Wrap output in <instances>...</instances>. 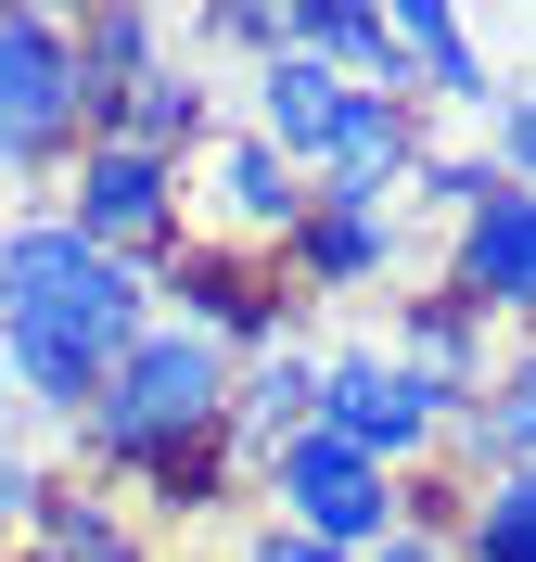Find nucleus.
I'll return each mask as SVG.
<instances>
[{
  "mask_svg": "<svg viewBox=\"0 0 536 562\" xmlns=\"http://www.w3.org/2000/svg\"><path fill=\"white\" fill-rule=\"evenodd\" d=\"M153 333V281L90 256L52 205H0V371L26 422H90V396L115 384V358Z\"/></svg>",
  "mask_w": 536,
  "mask_h": 562,
  "instance_id": "f257e3e1",
  "label": "nucleus"
},
{
  "mask_svg": "<svg viewBox=\"0 0 536 562\" xmlns=\"http://www.w3.org/2000/svg\"><path fill=\"white\" fill-rule=\"evenodd\" d=\"M230 384H243V358H217L205 333L153 319L141 346L115 358V384L90 396V422H77L65 448H77V473H90V486L141 498L167 460H192V448H217V435H230Z\"/></svg>",
  "mask_w": 536,
  "mask_h": 562,
  "instance_id": "f03ea898",
  "label": "nucleus"
},
{
  "mask_svg": "<svg viewBox=\"0 0 536 562\" xmlns=\"http://www.w3.org/2000/svg\"><path fill=\"white\" fill-rule=\"evenodd\" d=\"M90 154V90H77V13H0V192L52 205V179Z\"/></svg>",
  "mask_w": 536,
  "mask_h": 562,
  "instance_id": "7ed1b4c3",
  "label": "nucleus"
},
{
  "mask_svg": "<svg viewBox=\"0 0 536 562\" xmlns=\"http://www.w3.org/2000/svg\"><path fill=\"white\" fill-rule=\"evenodd\" d=\"M320 435H345L357 460H384L396 486H422L447 460V435H460V396L422 384L409 358H384L357 333V346H320Z\"/></svg>",
  "mask_w": 536,
  "mask_h": 562,
  "instance_id": "20e7f679",
  "label": "nucleus"
},
{
  "mask_svg": "<svg viewBox=\"0 0 536 562\" xmlns=\"http://www.w3.org/2000/svg\"><path fill=\"white\" fill-rule=\"evenodd\" d=\"M52 217H65L90 256H115V269H167L179 244H192V167H153V154H128V140H90L65 179H52Z\"/></svg>",
  "mask_w": 536,
  "mask_h": 562,
  "instance_id": "39448f33",
  "label": "nucleus"
},
{
  "mask_svg": "<svg viewBox=\"0 0 536 562\" xmlns=\"http://www.w3.org/2000/svg\"><path fill=\"white\" fill-rule=\"evenodd\" d=\"M255 498H269V525H294V537H320V550H384L396 525H409V486H396L384 460H357L345 435H294V448H269L255 460Z\"/></svg>",
  "mask_w": 536,
  "mask_h": 562,
  "instance_id": "423d86ee",
  "label": "nucleus"
},
{
  "mask_svg": "<svg viewBox=\"0 0 536 562\" xmlns=\"http://www.w3.org/2000/svg\"><path fill=\"white\" fill-rule=\"evenodd\" d=\"M153 319H179V333H205L217 358H269V346H294L307 333V307H294V281H282V256H230V244H192L153 269Z\"/></svg>",
  "mask_w": 536,
  "mask_h": 562,
  "instance_id": "0eeeda50",
  "label": "nucleus"
},
{
  "mask_svg": "<svg viewBox=\"0 0 536 562\" xmlns=\"http://www.w3.org/2000/svg\"><path fill=\"white\" fill-rule=\"evenodd\" d=\"M307 205H320V192H307V179H294L282 154L243 128V115L192 154V231H205V244H230V256H282L294 231H307Z\"/></svg>",
  "mask_w": 536,
  "mask_h": 562,
  "instance_id": "6e6552de",
  "label": "nucleus"
},
{
  "mask_svg": "<svg viewBox=\"0 0 536 562\" xmlns=\"http://www.w3.org/2000/svg\"><path fill=\"white\" fill-rule=\"evenodd\" d=\"M447 294H460L486 333H511L524 346L536 333V192H499V205H472L460 231H447Z\"/></svg>",
  "mask_w": 536,
  "mask_h": 562,
  "instance_id": "1a4fd4ad",
  "label": "nucleus"
},
{
  "mask_svg": "<svg viewBox=\"0 0 536 562\" xmlns=\"http://www.w3.org/2000/svg\"><path fill=\"white\" fill-rule=\"evenodd\" d=\"M409 269V217L396 205H307V231L282 244L294 307H332V294H384Z\"/></svg>",
  "mask_w": 536,
  "mask_h": 562,
  "instance_id": "9d476101",
  "label": "nucleus"
},
{
  "mask_svg": "<svg viewBox=\"0 0 536 562\" xmlns=\"http://www.w3.org/2000/svg\"><path fill=\"white\" fill-rule=\"evenodd\" d=\"M396 77H409V103L422 115H472V128H486V115H499V52H486V26H472L460 0H409V13H396Z\"/></svg>",
  "mask_w": 536,
  "mask_h": 562,
  "instance_id": "9b49d317",
  "label": "nucleus"
},
{
  "mask_svg": "<svg viewBox=\"0 0 536 562\" xmlns=\"http://www.w3.org/2000/svg\"><path fill=\"white\" fill-rule=\"evenodd\" d=\"M370 346H384V358H409L422 384H447V396L472 409V396H486V371L511 358V333H486V319H472L447 281H422V294H396V319L370 333Z\"/></svg>",
  "mask_w": 536,
  "mask_h": 562,
  "instance_id": "f8f14e48",
  "label": "nucleus"
},
{
  "mask_svg": "<svg viewBox=\"0 0 536 562\" xmlns=\"http://www.w3.org/2000/svg\"><path fill=\"white\" fill-rule=\"evenodd\" d=\"M13 562H167V537L141 525V498L90 486V473H52L38 525L13 537Z\"/></svg>",
  "mask_w": 536,
  "mask_h": 562,
  "instance_id": "ddd939ff",
  "label": "nucleus"
},
{
  "mask_svg": "<svg viewBox=\"0 0 536 562\" xmlns=\"http://www.w3.org/2000/svg\"><path fill=\"white\" fill-rule=\"evenodd\" d=\"M167 52H179V13H153V0H103V13H77V90H90V140H115L128 90H141Z\"/></svg>",
  "mask_w": 536,
  "mask_h": 562,
  "instance_id": "4468645a",
  "label": "nucleus"
},
{
  "mask_svg": "<svg viewBox=\"0 0 536 562\" xmlns=\"http://www.w3.org/2000/svg\"><path fill=\"white\" fill-rule=\"evenodd\" d=\"M217 128H230V90L205 77V52H167V65L128 90V115H115V140H128V154H153V167H192Z\"/></svg>",
  "mask_w": 536,
  "mask_h": 562,
  "instance_id": "2eb2a0df",
  "label": "nucleus"
},
{
  "mask_svg": "<svg viewBox=\"0 0 536 562\" xmlns=\"http://www.w3.org/2000/svg\"><path fill=\"white\" fill-rule=\"evenodd\" d=\"M307 422H320V346L294 333V346L243 358V384H230V448H243V460H269V448H294Z\"/></svg>",
  "mask_w": 536,
  "mask_h": 562,
  "instance_id": "dca6fc26",
  "label": "nucleus"
},
{
  "mask_svg": "<svg viewBox=\"0 0 536 562\" xmlns=\"http://www.w3.org/2000/svg\"><path fill=\"white\" fill-rule=\"evenodd\" d=\"M447 448H460L472 473H524V460H536V333L486 371V396L460 409V435H447Z\"/></svg>",
  "mask_w": 536,
  "mask_h": 562,
  "instance_id": "f3484780",
  "label": "nucleus"
},
{
  "mask_svg": "<svg viewBox=\"0 0 536 562\" xmlns=\"http://www.w3.org/2000/svg\"><path fill=\"white\" fill-rule=\"evenodd\" d=\"M294 52L357 77V90H409L396 77V13H370V0H294Z\"/></svg>",
  "mask_w": 536,
  "mask_h": 562,
  "instance_id": "a211bd4d",
  "label": "nucleus"
},
{
  "mask_svg": "<svg viewBox=\"0 0 536 562\" xmlns=\"http://www.w3.org/2000/svg\"><path fill=\"white\" fill-rule=\"evenodd\" d=\"M447 562H536V460L460 486V512H447Z\"/></svg>",
  "mask_w": 536,
  "mask_h": 562,
  "instance_id": "6ab92c4d",
  "label": "nucleus"
},
{
  "mask_svg": "<svg viewBox=\"0 0 536 562\" xmlns=\"http://www.w3.org/2000/svg\"><path fill=\"white\" fill-rule=\"evenodd\" d=\"M511 179H499V154H486V140H434L422 167H409V192H396V217H447V231H460L472 205H499Z\"/></svg>",
  "mask_w": 536,
  "mask_h": 562,
  "instance_id": "aec40b11",
  "label": "nucleus"
},
{
  "mask_svg": "<svg viewBox=\"0 0 536 562\" xmlns=\"http://www.w3.org/2000/svg\"><path fill=\"white\" fill-rule=\"evenodd\" d=\"M486 154H499L511 192H536V77H511V90H499V115H486Z\"/></svg>",
  "mask_w": 536,
  "mask_h": 562,
  "instance_id": "412c9836",
  "label": "nucleus"
},
{
  "mask_svg": "<svg viewBox=\"0 0 536 562\" xmlns=\"http://www.w3.org/2000/svg\"><path fill=\"white\" fill-rule=\"evenodd\" d=\"M38 498H52V460H38L26 435H0V562H13V537L38 525Z\"/></svg>",
  "mask_w": 536,
  "mask_h": 562,
  "instance_id": "4be33fe9",
  "label": "nucleus"
},
{
  "mask_svg": "<svg viewBox=\"0 0 536 562\" xmlns=\"http://www.w3.org/2000/svg\"><path fill=\"white\" fill-rule=\"evenodd\" d=\"M230 562H357V550H320V537H294V525H243Z\"/></svg>",
  "mask_w": 536,
  "mask_h": 562,
  "instance_id": "5701e85b",
  "label": "nucleus"
},
{
  "mask_svg": "<svg viewBox=\"0 0 536 562\" xmlns=\"http://www.w3.org/2000/svg\"><path fill=\"white\" fill-rule=\"evenodd\" d=\"M370 562H447V537H434V525H396V537H384Z\"/></svg>",
  "mask_w": 536,
  "mask_h": 562,
  "instance_id": "b1692460",
  "label": "nucleus"
}]
</instances>
